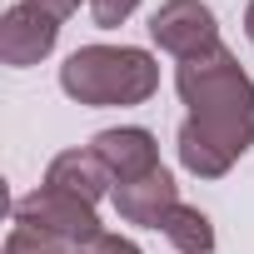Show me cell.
<instances>
[{
    "label": "cell",
    "instance_id": "6da1fadb",
    "mask_svg": "<svg viewBox=\"0 0 254 254\" xmlns=\"http://www.w3.org/2000/svg\"><path fill=\"white\" fill-rule=\"evenodd\" d=\"M175 90L190 105V120L180 125V165L199 180H219L254 145V80L224 45H214L180 60Z\"/></svg>",
    "mask_w": 254,
    "mask_h": 254
},
{
    "label": "cell",
    "instance_id": "7a4b0ae2",
    "mask_svg": "<svg viewBox=\"0 0 254 254\" xmlns=\"http://www.w3.org/2000/svg\"><path fill=\"white\" fill-rule=\"evenodd\" d=\"M60 90L90 110L145 105L160 90V65L150 50H135V45H80L60 65Z\"/></svg>",
    "mask_w": 254,
    "mask_h": 254
},
{
    "label": "cell",
    "instance_id": "3957f363",
    "mask_svg": "<svg viewBox=\"0 0 254 254\" xmlns=\"http://www.w3.org/2000/svg\"><path fill=\"white\" fill-rule=\"evenodd\" d=\"M15 229H30V234L60 239V244H80V249L105 234L100 219H95V204H85L75 194H60L50 185H40V190L15 199Z\"/></svg>",
    "mask_w": 254,
    "mask_h": 254
},
{
    "label": "cell",
    "instance_id": "277c9868",
    "mask_svg": "<svg viewBox=\"0 0 254 254\" xmlns=\"http://www.w3.org/2000/svg\"><path fill=\"white\" fill-rule=\"evenodd\" d=\"M150 35L175 60H194V55L219 45V25H214V10L204 0H165L150 15Z\"/></svg>",
    "mask_w": 254,
    "mask_h": 254
},
{
    "label": "cell",
    "instance_id": "5b68a950",
    "mask_svg": "<svg viewBox=\"0 0 254 254\" xmlns=\"http://www.w3.org/2000/svg\"><path fill=\"white\" fill-rule=\"evenodd\" d=\"M60 40V20L40 5H30V0H20V5H10L5 15H0V60H5L10 70H25V65H40Z\"/></svg>",
    "mask_w": 254,
    "mask_h": 254
},
{
    "label": "cell",
    "instance_id": "8992f818",
    "mask_svg": "<svg viewBox=\"0 0 254 254\" xmlns=\"http://www.w3.org/2000/svg\"><path fill=\"white\" fill-rule=\"evenodd\" d=\"M90 150L110 165L115 185H130L140 175H155L160 170V145L150 130H140V125H120V130H100L90 140Z\"/></svg>",
    "mask_w": 254,
    "mask_h": 254
},
{
    "label": "cell",
    "instance_id": "52a82bcc",
    "mask_svg": "<svg viewBox=\"0 0 254 254\" xmlns=\"http://www.w3.org/2000/svg\"><path fill=\"white\" fill-rule=\"evenodd\" d=\"M180 204V185L170 180V170L160 165L155 175H140L130 185H115V209L125 224H140V229H165L170 209Z\"/></svg>",
    "mask_w": 254,
    "mask_h": 254
},
{
    "label": "cell",
    "instance_id": "ba28073f",
    "mask_svg": "<svg viewBox=\"0 0 254 254\" xmlns=\"http://www.w3.org/2000/svg\"><path fill=\"white\" fill-rule=\"evenodd\" d=\"M45 185L60 190V194H75L85 204L115 194V175H110V165L95 150H65V155H55L50 170H45Z\"/></svg>",
    "mask_w": 254,
    "mask_h": 254
},
{
    "label": "cell",
    "instance_id": "9c48e42d",
    "mask_svg": "<svg viewBox=\"0 0 254 254\" xmlns=\"http://www.w3.org/2000/svg\"><path fill=\"white\" fill-rule=\"evenodd\" d=\"M160 234H165L180 254H209V249H214V224H209V214L194 209V204H175Z\"/></svg>",
    "mask_w": 254,
    "mask_h": 254
},
{
    "label": "cell",
    "instance_id": "30bf717a",
    "mask_svg": "<svg viewBox=\"0 0 254 254\" xmlns=\"http://www.w3.org/2000/svg\"><path fill=\"white\" fill-rule=\"evenodd\" d=\"M5 254H85L80 244H60V239H40L30 229H10L5 234Z\"/></svg>",
    "mask_w": 254,
    "mask_h": 254
},
{
    "label": "cell",
    "instance_id": "8fae6325",
    "mask_svg": "<svg viewBox=\"0 0 254 254\" xmlns=\"http://www.w3.org/2000/svg\"><path fill=\"white\" fill-rule=\"evenodd\" d=\"M135 5H140V0H90V15H95L100 30H115V25H125L135 15Z\"/></svg>",
    "mask_w": 254,
    "mask_h": 254
},
{
    "label": "cell",
    "instance_id": "7c38bea8",
    "mask_svg": "<svg viewBox=\"0 0 254 254\" xmlns=\"http://www.w3.org/2000/svg\"><path fill=\"white\" fill-rule=\"evenodd\" d=\"M85 254H140V244H135V239H125V234H110V229H105L100 239H90V244H85Z\"/></svg>",
    "mask_w": 254,
    "mask_h": 254
},
{
    "label": "cell",
    "instance_id": "4fadbf2b",
    "mask_svg": "<svg viewBox=\"0 0 254 254\" xmlns=\"http://www.w3.org/2000/svg\"><path fill=\"white\" fill-rule=\"evenodd\" d=\"M30 5H40V10H50V15H55V20L65 25V20H70V15H75L80 5H90V0H30Z\"/></svg>",
    "mask_w": 254,
    "mask_h": 254
},
{
    "label": "cell",
    "instance_id": "5bb4252c",
    "mask_svg": "<svg viewBox=\"0 0 254 254\" xmlns=\"http://www.w3.org/2000/svg\"><path fill=\"white\" fill-rule=\"evenodd\" d=\"M244 35L254 40V0H249V10H244Z\"/></svg>",
    "mask_w": 254,
    "mask_h": 254
}]
</instances>
